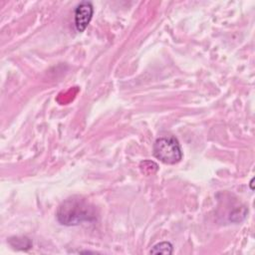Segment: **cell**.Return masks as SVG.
<instances>
[{
	"label": "cell",
	"mask_w": 255,
	"mask_h": 255,
	"mask_svg": "<svg viewBox=\"0 0 255 255\" xmlns=\"http://www.w3.org/2000/svg\"><path fill=\"white\" fill-rule=\"evenodd\" d=\"M153 156L165 164H175L182 158L179 142L173 135H164L155 139L152 146Z\"/></svg>",
	"instance_id": "obj_2"
},
{
	"label": "cell",
	"mask_w": 255,
	"mask_h": 255,
	"mask_svg": "<svg viewBox=\"0 0 255 255\" xmlns=\"http://www.w3.org/2000/svg\"><path fill=\"white\" fill-rule=\"evenodd\" d=\"M173 252V247L170 242L167 241H162L159 242L151 247L149 250L150 254H171Z\"/></svg>",
	"instance_id": "obj_4"
},
{
	"label": "cell",
	"mask_w": 255,
	"mask_h": 255,
	"mask_svg": "<svg viewBox=\"0 0 255 255\" xmlns=\"http://www.w3.org/2000/svg\"><path fill=\"white\" fill-rule=\"evenodd\" d=\"M94 13V7L90 1H82L75 9V27L78 32H83L90 24Z\"/></svg>",
	"instance_id": "obj_3"
},
{
	"label": "cell",
	"mask_w": 255,
	"mask_h": 255,
	"mask_svg": "<svg viewBox=\"0 0 255 255\" xmlns=\"http://www.w3.org/2000/svg\"><path fill=\"white\" fill-rule=\"evenodd\" d=\"M57 220L65 226H75L86 222H94L97 219L95 207L78 196H73L64 200L56 212Z\"/></svg>",
	"instance_id": "obj_1"
},
{
	"label": "cell",
	"mask_w": 255,
	"mask_h": 255,
	"mask_svg": "<svg viewBox=\"0 0 255 255\" xmlns=\"http://www.w3.org/2000/svg\"><path fill=\"white\" fill-rule=\"evenodd\" d=\"M9 243L16 249L27 250L32 247V242L27 237H12L9 239Z\"/></svg>",
	"instance_id": "obj_5"
}]
</instances>
